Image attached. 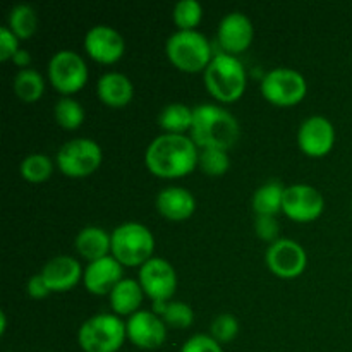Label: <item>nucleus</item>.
<instances>
[{
  "label": "nucleus",
  "instance_id": "nucleus-2",
  "mask_svg": "<svg viewBox=\"0 0 352 352\" xmlns=\"http://www.w3.org/2000/svg\"><path fill=\"white\" fill-rule=\"evenodd\" d=\"M239 122L229 110L213 103H201L192 109L191 140L201 148L227 151L239 140Z\"/></svg>",
  "mask_w": 352,
  "mask_h": 352
},
{
  "label": "nucleus",
  "instance_id": "nucleus-1",
  "mask_svg": "<svg viewBox=\"0 0 352 352\" xmlns=\"http://www.w3.org/2000/svg\"><path fill=\"white\" fill-rule=\"evenodd\" d=\"M198 150L191 138L184 134H160L146 148L144 164L151 174L174 179L188 175L198 165Z\"/></svg>",
  "mask_w": 352,
  "mask_h": 352
},
{
  "label": "nucleus",
  "instance_id": "nucleus-24",
  "mask_svg": "<svg viewBox=\"0 0 352 352\" xmlns=\"http://www.w3.org/2000/svg\"><path fill=\"white\" fill-rule=\"evenodd\" d=\"M158 124L168 134H182L188 129L191 131L192 109H189L184 103H170L162 109Z\"/></svg>",
  "mask_w": 352,
  "mask_h": 352
},
{
  "label": "nucleus",
  "instance_id": "nucleus-5",
  "mask_svg": "<svg viewBox=\"0 0 352 352\" xmlns=\"http://www.w3.org/2000/svg\"><path fill=\"white\" fill-rule=\"evenodd\" d=\"M126 337V323L120 316L100 313L82 323L78 332V342L85 352H117Z\"/></svg>",
  "mask_w": 352,
  "mask_h": 352
},
{
  "label": "nucleus",
  "instance_id": "nucleus-3",
  "mask_svg": "<svg viewBox=\"0 0 352 352\" xmlns=\"http://www.w3.org/2000/svg\"><path fill=\"white\" fill-rule=\"evenodd\" d=\"M205 86L220 102H236L246 89V71L239 58L230 54H217L205 69Z\"/></svg>",
  "mask_w": 352,
  "mask_h": 352
},
{
  "label": "nucleus",
  "instance_id": "nucleus-35",
  "mask_svg": "<svg viewBox=\"0 0 352 352\" xmlns=\"http://www.w3.org/2000/svg\"><path fill=\"white\" fill-rule=\"evenodd\" d=\"M19 50L17 36L9 26H0V60H9Z\"/></svg>",
  "mask_w": 352,
  "mask_h": 352
},
{
  "label": "nucleus",
  "instance_id": "nucleus-23",
  "mask_svg": "<svg viewBox=\"0 0 352 352\" xmlns=\"http://www.w3.org/2000/svg\"><path fill=\"white\" fill-rule=\"evenodd\" d=\"M285 188L278 181H268L254 191L253 208L256 215L275 217L282 212Z\"/></svg>",
  "mask_w": 352,
  "mask_h": 352
},
{
  "label": "nucleus",
  "instance_id": "nucleus-4",
  "mask_svg": "<svg viewBox=\"0 0 352 352\" xmlns=\"http://www.w3.org/2000/svg\"><path fill=\"white\" fill-rule=\"evenodd\" d=\"M155 237L146 226L126 222L112 232V256L122 267H141L153 258Z\"/></svg>",
  "mask_w": 352,
  "mask_h": 352
},
{
  "label": "nucleus",
  "instance_id": "nucleus-21",
  "mask_svg": "<svg viewBox=\"0 0 352 352\" xmlns=\"http://www.w3.org/2000/svg\"><path fill=\"white\" fill-rule=\"evenodd\" d=\"M76 250L89 261L109 256L112 253V234L102 227H85L76 237Z\"/></svg>",
  "mask_w": 352,
  "mask_h": 352
},
{
  "label": "nucleus",
  "instance_id": "nucleus-33",
  "mask_svg": "<svg viewBox=\"0 0 352 352\" xmlns=\"http://www.w3.org/2000/svg\"><path fill=\"white\" fill-rule=\"evenodd\" d=\"M181 352H223L222 346L213 339L212 336H192L191 339L186 340Z\"/></svg>",
  "mask_w": 352,
  "mask_h": 352
},
{
  "label": "nucleus",
  "instance_id": "nucleus-20",
  "mask_svg": "<svg viewBox=\"0 0 352 352\" xmlns=\"http://www.w3.org/2000/svg\"><path fill=\"white\" fill-rule=\"evenodd\" d=\"M98 98L109 107H124L133 98V82L122 72H105L96 82Z\"/></svg>",
  "mask_w": 352,
  "mask_h": 352
},
{
  "label": "nucleus",
  "instance_id": "nucleus-37",
  "mask_svg": "<svg viewBox=\"0 0 352 352\" xmlns=\"http://www.w3.org/2000/svg\"><path fill=\"white\" fill-rule=\"evenodd\" d=\"M12 62L17 65V67H28V64H30V62H31L30 52L24 50V48H19V50H17L16 54H14Z\"/></svg>",
  "mask_w": 352,
  "mask_h": 352
},
{
  "label": "nucleus",
  "instance_id": "nucleus-30",
  "mask_svg": "<svg viewBox=\"0 0 352 352\" xmlns=\"http://www.w3.org/2000/svg\"><path fill=\"white\" fill-rule=\"evenodd\" d=\"M198 165L205 174L222 175L229 168L230 160L227 151L217 150V148H203V151H199Z\"/></svg>",
  "mask_w": 352,
  "mask_h": 352
},
{
  "label": "nucleus",
  "instance_id": "nucleus-34",
  "mask_svg": "<svg viewBox=\"0 0 352 352\" xmlns=\"http://www.w3.org/2000/svg\"><path fill=\"white\" fill-rule=\"evenodd\" d=\"M254 229H256L258 237H261V239L272 241V243L277 241L278 222L275 220V217L256 215V220H254Z\"/></svg>",
  "mask_w": 352,
  "mask_h": 352
},
{
  "label": "nucleus",
  "instance_id": "nucleus-10",
  "mask_svg": "<svg viewBox=\"0 0 352 352\" xmlns=\"http://www.w3.org/2000/svg\"><path fill=\"white\" fill-rule=\"evenodd\" d=\"M138 282L144 294L153 301H168L177 289V275L174 267L164 258H150L140 267Z\"/></svg>",
  "mask_w": 352,
  "mask_h": 352
},
{
  "label": "nucleus",
  "instance_id": "nucleus-36",
  "mask_svg": "<svg viewBox=\"0 0 352 352\" xmlns=\"http://www.w3.org/2000/svg\"><path fill=\"white\" fill-rule=\"evenodd\" d=\"M26 291H28V294H30L31 298H34V299L47 298V296L52 292L50 289H48V285H47V282H45V278L41 277V274L33 275V277H31L30 280H28Z\"/></svg>",
  "mask_w": 352,
  "mask_h": 352
},
{
  "label": "nucleus",
  "instance_id": "nucleus-12",
  "mask_svg": "<svg viewBox=\"0 0 352 352\" xmlns=\"http://www.w3.org/2000/svg\"><path fill=\"white\" fill-rule=\"evenodd\" d=\"M308 256L305 248L292 239H277L267 250V265L280 278H296L305 272Z\"/></svg>",
  "mask_w": 352,
  "mask_h": 352
},
{
  "label": "nucleus",
  "instance_id": "nucleus-9",
  "mask_svg": "<svg viewBox=\"0 0 352 352\" xmlns=\"http://www.w3.org/2000/svg\"><path fill=\"white\" fill-rule=\"evenodd\" d=\"M48 78L52 86L64 95L79 91L88 81V67L79 54L60 50L52 55L48 62Z\"/></svg>",
  "mask_w": 352,
  "mask_h": 352
},
{
  "label": "nucleus",
  "instance_id": "nucleus-6",
  "mask_svg": "<svg viewBox=\"0 0 352 352\" xmlns=\"http://www.w3.org/2000/svg\"><path fill=\"white\" fill-rule=\"evenodd\" d=\"M165 52L177 69L198 72L212 62V47L203 33L196 30H179L165 43Z\"/></svg>",
  "mask_w": 352,
  "mask_h": 352
},
{
  "label": "nucleus",
  "instance_id": "nucleus-18",
  "mask_svg": "<svg viewBox=\"0 0 352 352\" xmlns=\"http://www.w3.org/2000/svg\"><path fill=\"white\" fill-rule=\"evenodd\" d=\"M82 274L81 265L78 260L71 256H55L41 270V277L47 282L48 289L52 292H65L71 291L79 280Z\"/></svg>",
  "mask_w": 352,
  "mask_h": 352
},
{
  "label": "nucleus",
  "instance_id": "nucleus-13",
  "mask_svg": "<svg viewBox=\"0 0 352 352\" xmlns=\"http://www.w3.org/2000/svg\"><path fill=\"white\" fill-rule=\"evenodd\" d=\"M127 339L141 349H158L167 340L165 322L153 311L140 309L126 322Z\"/></svg>",
  "mask_w": 352,
  "mask_h": 352
},
{
  "label": "nucleus",
  "instance_id": "nucleus-26",
  "mask_svg": "<svg viewBox=\"0 0 352 352\" xmlns=\"http://www.w3.org/2000/svg\"><path fill=\"white\" fill-rule=\"evenodd\" d=\"M54 116L55 120L60 124L64 129H78L85 120V109L78 100L71 98V96H62L54 107Z\"/></svg>",
  "mask_w": 352,
  "mask_h": 352
},
{
  "label": "nucleus",
  "instance_id": "nucleus-32",
  "mask_svg": "<svg viewBox=\"0 0 352 352\" xmlns=\"http://www.w3.org/2000/svg\"><path fill=\"white\" fill-rule=\"evenodd\" d=\"M212 337L219 344H227L230 340H234L239 333V323L229 313H223V315L215 316V320L212 322Z\"/></svg>",
  "mask_w": 352,
  "mask_h": 352
},
{
  "label": "nucleus",
  "instance_id": "nucleus-22",
  "mask_svg": "<svg viewBox=\"0 0 352 352\" xmlns=\"http://www.w3.org/2000/svg\"><path fill=\"white\" fill-rule=\"evenodd\" d=\"M143 287L134 278H122L119 284L110 292V306L113 313L119 316H131L140 311V306L143 302Z\"/></svg>",
  "mask_w": 352,
  "mask_h": 352
},
{
  "label": "nucleus",
  "instance_id": "nucleus-19",
  "mask_svg": "<svg viewBox=\"0 0 352 352\" xmlns=\"http://www.w3.org/2000/svg\"><path fill=\"white\" fill-rule=\"evenodd\" d=\"M157 208L165 219L172 220V222H181L195 213L196 199L192 192H189L186 188L170 186L158 192Z\"/></svg>",
  "mask_w": 352,
  "mask_h": 352
},
{
  "label": "nucleus",
  "instance_id": "nucleus-17",
  "mask_svg": "<svg viewBox=\"0 0 352 352\" xmlns=\"http://www.w3.org/2000/svg\"><path fill=\"white\" fill-rule=\"evenodd\" d=\"M253 41V24L243 12H229L219 24V43L229 54L244 52Z\"/></svg>",
  "mask_w": 352,
  "mask_h": 352
},
{
  "label": "nucleus",
  "instance_id": "nucleus-11",
  "mask_svg": "<svg viewBox=\"0 0 352 352\" xmlns=\"http://www.w3.org/2000/svg\"><path fill=\"white\" fill-rule=\"evenodd\" d=\"M322 192L308 184H294L285 188L282 212L294 222H311L323 212Z\"/></svg>",
  "mask_w": 352,
  "mask_h": 352
},
{
  "label": "nucleus",
  "instance_id": "nucleus-14",
  "mask_svg": "<svg viewBox=\"0 0 352 352\" xmlns=\"http://www.w3.org/2000/svg\"><path fill=\"white\" fill-rule=\"evenodd\" d=\"M336 143L333 124L323 116H311L299 126L298 144L309 157H325Z\"/></svg>",
  "mask_w": 352,
  "mask_h": 352
},
{
  "label": "nucleus",
  "instance_id": "nucleus-28",
  "mask_svg": "<svg viewBox=\"0 0 352 352\" xmlns=\"http://www.w3.org/2000/svg\"><path fill=\"white\" fill-rule=\"evenodd\" d=\"M54 172V164L47 155L33 153L28 155L21 162V175L28 182H45Z\"/></svg>",
  "mask_w": 352,
  "mask_h": 352
},
{
  "label": "nucleus",
  "instance_id": "nucleus-31",
  "mask_svg": "<svg viewBox=\"0 0 352 352\" xmlns=\"http://www.w3.org/2000/svg\"><path fill=\"white\" fill-rule=\"evenodd\" d=\"M162 320L165 322V325L172 327V329H188L195 322V313H192L191 306L186 302L174 301L168 302Z\"/></svg>",
  "mask_w": 352,
  "mask_h": 352
},
{
  "label": "nucleus",
  "instance_id": "nucleus-27",
  "mask_svg": "<svg viewBox=\"0 0 352 352\" xmlns=\"http://www.w3.org/2000/svg\"><path fill=\"white\" fill-rule=\"evenodd\" d=\"M36 12L28 3H19L9 14V28L17 38H30L36 31Z\"/></svg>",
  "mask_w": 352,
  "mask_h": 352
},
{
  "label": "nucleus",
  "instance_id": "nucleus-15",
  "mask_svg": "<svg viewBox=\"0 0 352 352\" xmlns=\"http://www.w3.org/2000/svg\"><path fill=\"white\" fill-rule=\"evenodd\" d=\"M85 48L91 58L102 64H113L126 50L122 34L107 24H96L86 33Z\"/></svg>",
  "mask_w": 352,
  "mask_h": 352
},
{
  "label": "nucleus",
  "instance_id": "nucleus-8",
  "mask_svg": "<svg viewBox=\"0 0 352 352\" xmlns=\"http://www.w3.org/2000/svg\"><path fill=\"white\" fill-rule=\"evenodd\" d=\"M260 89L261 95L275 105H296L306 96L308 82L296 69L278 67L265 74Z\"/></svg>",
  "mask_w": 352,
  "mask_h": 352
},
{
  "label": "nucleus",
  "instance_id": "nucleus-29",
  "mask_svg": "<svg viewBox=\"0 0 352 352\" xmlns=\"http://www.w3.org/2000/svg\"><path fill=\"white\" fill-rule=\"evenodd\" d=\"M203 16V7L198 0H181L174 6V23L179 30H195Z\"/></svg>",
  "mask_w": 352,
  "mask_h": 352
},
{
  "label": "nucleus",
  "instance_id": "nucleus-16",
  "mask_svg": "<svg viewBox=\"0 0 352 352\" xmlns=\"http://www.w3.org/2000/svg\"><path fill=\"white\" fill-rule=\"evenodd\" d=\"M120 280H122V265L112 254L89 261L82 274L85 287L96 296L110 294Z\"/></svg>",
  "mask_w": 352,
  "mask_h": 352
},
{
  "label": "nucleus",
  "instance_id": "nucleus-7",
  "mask_svg": "<svg viewBox=\"0 0 352 352\" xmlns=\"http://www.w3.org/2000/svg\"><path fill=\"white\" fill-rule=\"evenodd\" d=\"M102 148L89 138L67 141L57 151V165L69 177H85L93 174L102 164Z\"/></svg>",
  "mask_w": 352,
  "mask_h": 352
},
{
  "label": "nucleus",
  "instance_id": "nucleus-25",
  "mask_svg": "<svg viewBox=\"0 0 352 352\" xmlns=\"http://www.w3.org/2000/svg\"><path fill=\"white\" fill-rule=\"evenodd\" d=\"M14 91L23 102H36L45 91V81L34 69H21L14 78Z\"/></svg>",
  "mask_w": 352,
  "mask_h": 352
}]
</instances>
